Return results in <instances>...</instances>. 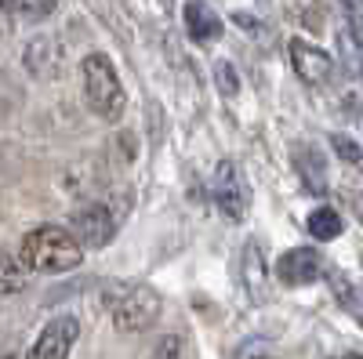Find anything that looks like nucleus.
Here are the masks:
<instances>
[{"instance_id":"f257e3e1","label":"nucleus","mask_w":363,"mask_h":359,"mask_svg":"<svg viewBox=\"0 0 363 359\" xmlns=\"http://www.w3.org/2000/svg\"><path fill=\"white\" fill-rule=\"evenodd\" d=\"M29 273H69L84 261V247L69 236V229L44 225L22 239V258Z\"/></svg>"},{"instance_id":"f03ea898","label":"nucleus","mask_w":363,"mask_h":359,"mask_svg":"<svg viewBox=\"0 0 363 359\" xmlns=\"http://www.w3.org/2000/svg\"><path fill=\"white\" fill-rule=\"evenodd\" d=\"M80 73H84V98L91 113L109 120V124L120 120V113H124V87H120V76L109 62V55L91 51L80 62Z\"/></svg>"},{"instance_id":"7ed1b4c3","label":"nucleus","mask_w":363,"mask_h":359,"mask_svg":"<svg viewBox=\"0 0 363 359\" xmlns=\"http://www.w3.org/2000/svg\"><path fill=\"white\" fill-rule=\"evenodd\" d=\"M160 316V294L153 287H131L113 305V326L120 334H142Z\"/></svg>"},{"instance_id":"20e7f679","label":"nucleus","mask_w":363,"mask_h":359,"mask_svg":"<svg viewBox=\"0 0 363 359\" xmlns=\"http://www.w3.org/2000/svg\"><path fill=\"white\" fill-rule=\"evenodd\" d=\"M116 215L109 211V207H102V203H84L80 211H73V218H69V236L77 239V244L87 251H99V247H106V244H113V236H116Z\"/></svg>"},{"instance_id":"39448f33","label":"nucleus","mask_w":363,"mask_h":359,"mask_svg":"<svg viewBox=\"0 0 363 359\" xmlns=\"http://www.w3.org/2000/svg\"><path fill=\"white\" fill-rule=\"evenodd\" d=\"M77 334H80L77 316H55L33 341V348L26 352V359H69Z\"/></svg>"},{"instance_id":"423d86ee","label":"nucleus","mask_w":363,"mask_h":359,"mask_svg":"<svg viewBox=\"0 0 363 359\" xmlns=\"http://www.w3.org/2000/svg\"><path fill=\"white\" fill-rule=\"evenodd\" d=\"M287 55H291L294 73L306 80V84H327L330 76H335V58H330L323 47H313L306 40H291L287 44Z\"/></svg>"},{"instance_id":"0eeeda50","label":"nucleus","mask_w":363,"mask_h":359,"mask_svg":"<svg viewBox=\"0 0 363 359\" xmlns=\"http://www.w3.org/2000/svg\"><path fill=\"white\" fill-rule=\"evenodd\" d=\"M215 200L222 207L225 218H240L247 211V186H244V174H240L229 160H222L215 167Z\"/></svg>"},{"instance_id":"6e6552de","label":"nucleus","mask_w":363,"mask_h":359,"mask_svg":"<svg viewBox=\"0 0 363 359\" xmlns=\"http://www.w3.org/2000/svg\"><path fill=\"white\" fill-rule=\"evenodd\" d=\"M277 273H280V280H284L287 287H309V283H316L320 273H323V258H320V251L294 247V251H287V254L280 258Z\"/></svg>"},{"instance_id":"1a4fd4ad","label":"nucleus","mask_w":363,"mask_h":359,"mask_svg":"<svg viewBox=\"0 0 363 359\" xmlns=\"http://www.w3.org/2000/svg\"><path fill=\"white\" fill-rule=\"evenodd\" d=\"M62 58H66V51H62V44H58L55 37H33L26 44V51H22L26 69L33 76H40V80H51L58 73V66H62Z\"/></svg>"},{"instance_id":"9d476101","label":"nucleus","mask_w":363,"mask_h":359,"mask_svg":"<svg viewBox=\"0 0 363 359\" xmlns=\"http://www.w3.org/2000/svg\"><path fill=\"white\" fill-rule=\"evenodd\" d=\"M182 15H186V29L196 44H211V40L222 37V18L211 4H203V0H189Z\"/></svg>"},{"instance_id":"9b49d317","label":"nucleus","mask_w":363,"mask_h":359,"mask_svg":"<svg viewBox=\"0 0 363 359\" xmlns=\"http://www.w3.org/2000/svg\"><path fill=\"white\" fill-rule=\"evenodd\" d=\"M240 273H244V287L251 294V302H265V258H262V244L247 239L244 258H240Z\"/></svg>"},{"instance_id":"f8f14e48","label":"nucleus","mask_w":363,"mask_h":359,"mask_svg":"<svg viewBox=\"0 0 363 359\" xmlns=\"http://www.w3.org/2000/svg\"><path fill=\"white\" fill-rule=\"evenodd\" d=\"M294 167H298V174H301V182H306L313 193H320V189L327 186V174H323V164H320L316 149H309V145L294 149Z\"/></svg>"},{"instance_id":"ddd939ff","label":"nucleus","mask_w":363,"mask_h":359,"mask_svg":"<svg viewBox=\"0 0 363 359\" xmlns=\"http://www.w3.org/2000/svg\"><path fill=\"white\" fill-rule=\"evenodd\" d=\"M26 265L15 258V254H8V251H0V294H18V290H26Z\"/></svg>"},{"instance_id":"4468645a","label":"nucleus","mask_w":363,"mask_h":359,"mask_svg":"<svg viewBox=\"0 0 363 359\" xmlns=\"http://www.w3.org/2000/svg\"><path fill=\"white\" fill-rule=\"evenodd\" d=\"M342 215L338 211H330V207H320V211H313L309 215V232L316 236V239H335V236H342Z\"/></svg>"},{"instance_id":"2eb2a0df","label":"nucleus","mask_w":363,"mask_h":359,"mask_svg":"<svg viewBox=\"0 0 363 359\" xmlns=\"http://www.w3.org/2000/svg\"><path fill=\"white\" fill-rule=\"evenodd\" d=\"M0 8L8 15H22V18H44L58 8V0H0Z\"/></svg>"},{"instance_id":"dca6fc26","label":"nucleus","mask_w":363,"mask_h":359,"mask_svg":"<svg viewBox=\"0 0 363 359\" xmlns=\"http://www.w3.org/2000/svg\"><path fill=\"white\" fill-rule=\"evenodd\" d=\"M153 359H193V345L186 334H164L153 348Z\"/></svg>"},{"instance_id":"f3484780","label":"nucleus","mask_w":363,"mask_h":359,"mask_svg":"<svg viewBox=\"0 0 363 359\" xmlns=\"http://www.w3.org/2000/svg\"><path fill=\"white\" fill-rule=\"evenodd\" d=\"M215 84H218V91L225 95V98H236L240 95V76H236V66L233 62H215Z\"/></svg>"},{"instance_id":"a211bd4d","label":"nucleus","mask_w":363,"mask_h":359,"mask_svg":"<svg viewBox=\"0 0 363 359\" xmlns=\"http://www.w3.org/2000/svg\"><path fill=\"white\" fill-rule=\"evenodd\" d=\"M342 11H345V22L352 29V40L363 47V0H338Z\"/></svg>"},{"instance_id":"6ab92c4d","label":"nucleus","mask_w":363,"mask_h":359,"mask_svg":"<svg viewBox=\"0 0 363 359\" xmlns=\"http://www.w3.org/2000/svg\"><path fill=\"white\" fill-rule=\"evenodd\" d=\"M330 145H335V153L342 156V164H359L363 160L359 142H352L349 135H330Z\"/></svg>"},{"instance_id":"aec40b11","label":"nucleus","mask_w":363,"mask_h":359,"mask_svg":"<svg viewBox=\"0 0 363 359\" xmlns=\"http://www.w3.org/2000/svg\"><path fill=\"white\" fill-rule=\"evenodd\" d=\"M269 348H272L269 338H247V341L236 345V355H233V359H265Z\"/></svg>"},{"instance_id":"412c9836","label":"nucleus","mask_w":363,"mask_h":359,"mask_svg":"<svg viewBox=\"0 0 363 359\" xmlns=\"http://www.w3.org/2000/svg\"><path fill=\"white\" fill-rule=\"evenodd\" d=\"M8 37H11V15L0 8V40H8Z\"/></svg>"},{"instance_id":"4be33fe9","label":"nucleus","mask_w":363,"mask_h":359,"mask_svg":"<svg viewBox=\"0 0 363 359\" xmlns=\"http://www.w3.org/2000/svg\"><path fill=\"white\" fill-rule=\"evenodd\" d=\"M352 359H363V355H352Z\"/></svg>"},{"instance_id":"5701e85b","label":"nucleus","mask_w":363,"mask_h":359,"mask_svg":"<svg viewBox=\"0 0 363 359\" xmlns=\"http://www.w3.org/2000/svg\"><path fill=\"white\" fill-rule=\"evenodd\" d=\"M4 359H15V355H4Z\"/></svg>"}]
</instances>
